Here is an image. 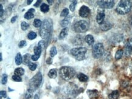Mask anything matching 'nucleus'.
Here are the masks:
<instances>
[{"label": "nucleus", "mask_w": 132, "mask_h": 99, "mask_svg": "<svg viewBox=\"0 0 132 99\" xmlns=\"http://www.w3.org/2000/svg\"><path fill=\"white\" fill-rule=\"evenodd\" d=\"M48 19H44L40 29V35L42 38L48 40L51 35L52 23Z\"/></svg>", "instance_id": "f257e3e1"}, {"label": "nucleus", "mask_w": 132, "mask_h": 99, "mask_svg": "<svg viewBox=\"0 0 132 99\" xmlns=\"http://www.w3.org/2000/svg\"><path fill=\"white\" fill-rule=\"evenodd\" d=\"M132 2L129 0H122L116 7V11L121 15H125L130 11L132 8Z\"/></svg>", "instance_id": "f03ea898"}, {"label": "nucleus", "mask_w": 132, "mask_h": 99, "mask_svg": "<svg viewBox=\"0 0 132 99\" xmlns=\"http://www.w3.org/2000/svg\"><path fill=\"white\" fill-rule=\"evenodd\" d=\"M87 49L84 47H78L73 48L71 50V54L78 61H82L85 58Z\"/></svg>", "instance_id": "7ed1b4c3"}, {"label": "nucleus", "mask_w": 132, "mask_h": 99, "mask_svg": "<svg viewBox=\"0 0 132 99\" xmlns=\"http://www.w3.org/2000/svg\"><path fill=\"white\" fill-rule=\"evenodd\" d=\"M61 77L65 80H69L75 75V72L73 67L70 66H63L59 70Z\"/></svg>", "instance_id": "20e7f679"}, {"label": "nucleus", "mask_w": 132, "mask_h": 99, "mask_svg": "<svg viewBox=\"0 0 132 99\" xmlns=\"http://www.w3.org/2000/svg\"><path fill=\"white\" fill-rule=\"evenodd\" d=\"M42 82V75L41 72H38L30 80L29 88L31 90L34 91L40 87Z\"/></svg>", "instance_id": "39448f33"}, {"label": "nucleus", "mask_w": 132, "mask_h": 99, "mask_svg": "<svg viewBox=\"0 0 132 99\" xmlns=\"http://www.w3.org/2000/svg\"><path fill=\"white\" fill-rule=\"evenodd\" d=\"M74 31L78 33H84L87 32L89 29V24L87 21L81 20L77 21L74 25Z\"/></svg>", "instance_id": "423d86ee"}, {"label": "nucleus", "mask_w": 132, "mask_h": 99, "mask_svg": "<svg viewBox=\"0 0 132 99\" xmlns=\"http://www.w3.org/2000/svg\"><path fill=\"white\" fill-rule=\"evenodd\" d=\"M104 53V45L102 43H99L96 44L95 45H94V46L93 47V51L92 54L94 58H100L103 55Z\"/></svg>", "instance_id": "0eeeda50"}, {"label": "nucleus", "mask_w": 132, "mask_h": 99, "mask_svg": "<svg viewBox=\"0 0 132 99\" xmlns=\"http://www.w3.org/2000/svg\"><path fill=\"white\" fill-rule=\"evenodd\" d=\"M97 4L102 9H112L114 6V1L113 0H102V1H98Z\"/></svg>", "instance_id": "6e6552de"}, {"label": "nucleus", "mask_w": 132, "mask_h": 99, "mask_svg": "<svg viewBox=\"0 0 132 99\" xmlns=\"http://www.w3.org/2000/svg\"><path fill=\"white\" fill-rule=\"evenodd\" d=\"M90 9L86 6H83L79 10V15L82 18H87L90 15Z\"/></svg>", "instance_id": "1a4fd4ad"}, {"label": "nucleus", "mask_w": 132, "mask_h": 99, "mask_svg": "<svg viewBox=\"0 0 132 99\" xmlns=\"http://www.w3.org/2000/svg\"><path fill=\"white\" fill-rule=\"evenodd\" d=\"M132 54V38L130 39L127 43L125 47V54L129 56Z\"/></svg>", "instance_id": "9d476101"}, {"label": "nucleus", "mask_w": 132, "mask_h": 99, "mask_svg": "<svg viewBox=\"0 0 132 99\" xmlns=\"http://www.w3.org/2000/svg\"><path fill=\"white\" fill-rule=\"evenodd\" d=\"M105 14L104 13V11H100L98 12L97 16H96V21H97V23L100 25H101L104 22V19H105Z\"/></svg>", "instance_id": "9b49d317"}, {"label": "nucleus", "mask_w": 132, "mask_h": 99, "mask_svg": "<svg viewBox=\"0 0 132 99\" xmlns=\"http://www.w3.org/2000/svg\"><path fill=\"white\" fill-rule=\"evenodd\" d=\"M87 94H88L90 99H96L98 96V92L97 90H88L87 91Z\"/></svg>", "instance_id": "f8f14e48"}, {"label": "nucleus", "mask_w": 132, "mask_h": 99, "mask_svg": "<svg viewBox=\"0 0 132 99\" xmlns=\"http://www.w3.org/2000/svg\"><path fill=\"white\" fill-rule=\"evenodd\" d=\"M112 24L110 23H108V22H104V23L100 25V28L104 31H108V30L112 28Z\"/></svg>", "instance_id": "ddd939ff"}, {"label": "nucleus", "mask_w": 132, "mask_h": 99, "mask_svg": "<svg viewBox=\"0 0 132 99\" xmlns=\"http://www.w3.org/2000/svg\"><path fill=\"white\" fill-rule=\"evenodd\" d=\"M119 97V92L118 91H113L108 95L110 99H117Z\"/></svg>", "instance_id": "4468645a"}, {"label": "nucleus", "mask_w": 132, "mask_h": 99, "mask_svg": "<svg viewBox=\"0 0 132 99\" xmlns=\"http://www.w3.org/2000/svg\"><path fill=\"white\" fill-rule=\"evenodd\" d=\"M68 27H65L61 31L59 35V39L62 40V39L65 38L66 35H68Z\"/></svg>", "instance_id": "2eb2a0df"}, {"label": "nucleus", "mask_w": 132, "mask_h": 99, "mask_svg": "<svg viewBox=\"0 0 132 99\" xmlns=\"http://www.w3.org/2000/svg\"><path fill=\"white\" fill-rule=\"evenodd\" d=\"M48 75L51 79H55V78L57 77V70L56 69H52L49 71Z\"/></svg>", "instance_id": "dca6fc26"}, {"label": "nucleus", "mask_w": 132, "mask_h": 99, "mask_svg": "<svg viewBox=\"0 0 132 99\" xmlns=\"http://www.w3.org/2000/svg\"><path fill=\"white\" fill-rule=\"evenodd\" d=\"M77 78L80 81L82 82H86L88 80V76L86 75L85 74H83V73H79L77 75Z\"/></svg>", "instance_id": "f3484780"}, {"label": "nucleus", "mask_w": 132, "mask_h": 99, "mask_svg": "<svg viewBox=\"0 0 132 99\" xmlns=\"http://www.w3.org/2000/svg\"><path fill=\"white\" fill-rule=\"evenodd\" d=\"M85 41L89 45H92L94 42V40L93 36L91 35H88L86 36L85 37Z\"/></svg>", "instance_id": "a211bd4d"}, {"label": "nucleus", "mask_w": 132, "mask_h": 99, "mask_svg": "<svg viewBox=\"0 0 132 99\" xmlns=\"http://www.w3.org/2000/svg\"><path fill=\"white\" fill-rule=\"evenodd\" d=\"M14 74L15 75H18V76H22L24 74V69L21 67H18V68L15 69Z\"/></svg>", "instance_id": "6ab92c4d"}, {"label": "nucleus", "mask_w": 132, "mask_h": 99, "mask_svg": "<svg viewBox=\"0 0 132 99\" xmlns=\"http://www.w3.org/2000/svg\"><path fill=\"white\" fill-rule=\"evenodd\" d=\"M22 62H23V57L20 53H18L15 57V63L17 65H19L21 64Z\"/></svg>", "instance_id": "aec40b11"}, {"label": "nucleus", "mask_w": 132, "mask_h": 99, "mask_svg": "<svg viewBox=\"0 0 132 99\" xmlns=\"http://www.w3.org/2000/svg\"><path fill=\"white\" fill-rule=\"evenodd\" d=\"M31 57V55L29 54H26L24 55L23 57V62L24 65H28L30 63V59Z\"/></svg>", "instance_id": "412c9836"}, {"label": "nucleus", "mask_w": 132, "mask_h": 99, "mask_svg": "<svg viewBox=\"0 0 132 99\" xmlns=\"http://www.w3.org/2000/svg\"><path fill=\"white\" fill-rule=\"evenodd\" d=\"M43 49L40 46H39L38 45H37V46H35L34 49V54L40 56V55L41 54V52H42Z\"/></svg>", "instance_id": "4be33fe9"}, {"label": "nucleus", "mask_w": 132, "mask_h": 99, "mask_svg": "<svg viewBox=\"0 0 132 99\" xmlns=\"http://www.w3.org/2000/svg\"><path fill=\"white\" fill-rule=\"evenodd\" d=\"M40 10H41V12H44V13L48 12L49 10V6L46 4L43 3L41 5V6H40Z\"/></svg>", "instance_id": "5701e85b"}, {"label": "nucleus", "mask_w": 132, "mask_h": 99, "mask_svg": "<svg viewBox=\"0 0 132 99\" xmlns=\"http://www.w3.org/2000/svg\"><path fill=\"white\" fill-rule=\"evenodd\" d=\"M124 51L122 50H118L116 52V54H115V58L116 60H119L122 58V55H123Z\"/></svg>", "instance_id": "b1692460"}, {"label": "nucleus", "mask_w": 132, "mask_h": 99, "mask_svg": "<svg viewBox=\"0 0 132 99\" xmlns=\"http://www.w3.org/2000/svg\"><path fill=\"white\" fill-rule=\"evenodd\" d=\"M24 16V18H25V19H32V18H33L34 17V13L31 12H29L28 10V11H27V12L26 13Z\"/></svg>", "instance_id": "393cba45"}, {"label": "nucleus", "mask_w": 132, "mask_h": 99, "mask_svg": "<svg viewBox=\"0 0 132 99\" xmlns=\"http://www.w3.org/2000/svg\"><path fill=\"white\" fill-rule=\"evenodd\" d=\"M33 25L35 27H40L42 25V22L39 19H35V20L34 21Z\"/></svg>", "instance_id": "a878e982"}, {"label": "nucleus", "mask_w": 132, "mask_h": 99, "mask_svg": "<svg viewBox=\"0 0 132 99\" xmlns=\"http://www.w3.org/2000/svg\"><path fill=\"white\" fill-rule=\"evenodd\" d=\"M28 67L30 70H31L32 71H34L36 69L37 67V65L36 63H32V62H30V63L28 64Z\"/></svg>", "instance_id": "bb28decb"}, {"label": "nucleus", "mask_w": 132, "mask_h": 99, "mask_svg": "<svg viewBox=\"0 0 132 99\" xmlns=\"http://www.w3.org/2000/svg\"><path fill=\"white\" fill-rule=\"evenodd\" d=\"M57 49H56V48L55 46H53L51 48L50 50V56L51 57H54L56 54H57Z\"/></svg>", "instance_id": "cd10ccee"}, {"label": "nucleus", "mask_w": 132, "mask_h": 99, "mask_svg": "<svg viewBox=\"0 0 132 99\" xmlns=\"http://www.w3.org/2000/svg\"><path fill=\"white\" fill-rule=\"evenodd\" d=\"M68 14H69L68 9L65 8V9H64L62 11V12H61L60 16L61 17H66V16H68Z\"/></svg>", "instance_id": "c85d7f7f"}, {"label": "nucleus", "mask_w": 132, "mask_h": 99, "mask_svg": "<svg viewBox=\"0 0 132 99\" xmlns=\"http://www.w3.org/2000/svg\"><path fill=\"white\" fill-rule=\"evenodd\" d=\"M36 33L33 32V31H31V32H30L29 33L28 35H27V38H28L29 40H34V39H35V38H36Z\"/></svg>", "instance_id": "c756f323"}, {"label": "nucleus", "mask_w": 132, "mask_h": 99, "mask_svg": "<svg viewBox=\"0 0 132 99\" xmlns=\"http://www.w3.org/2000/svg\"><path fill=\"white\" fill-rule=\"evenodd\" d=\"M21 29L23 31H26L29 27V24H27L26 22L23 21L21 23Z\"/></svg>", "instance_id": "7c9ffc66"}, {"label": "nucleus", "mask_w": 132, "mask_h": 99, "mask_svg": "<svg viewBox=\"0 0 132 99\" xmlns=\"http://www.w3.org/2000/svg\"><path fill=\"white\" fill-rule=\"evenodd\" d=\"M77 1H74L71 4L70 6V9L71 11V12L74 11V10H75V6H76V5H77Z\"/></svg>", "instance_id": "2f4dec72"}, {"label": "nucleus", "mask_w": 132, "mask_h": 99, "mask_svg": "<svg viewBox=\"0 0 132 99\" xmlns=\"http://www.w3.org/2000/svg\"><path fill=\"white\" fill-rule=\"evenodd\" d=\"M12 80L15 82H20L22 81V79L21 78V77L18 76V75H12Z\"/></svg>", "instance_id": "473e14b6"}, {"label": "nucleus", "mask_w": 132, "mask_h": 99, "mask_svg": "<svg viewBox=\"0 0 132 99\" xmlns=\"http://www.w3.org/2000/svg\"><path fill=\"white\" fill-rule=\"evenodd\" d=\"M69 24V20L68 19H65L61 22V25L62 27H66Z\"/></svg>", "instance_id": "72a5a7b5"}, {"label": "nucleus", "mask_w": 132, "mask_h": 99, "mask_svg": "<svg viewBox=\"0 0 132 99\" xmlns=\"http://www.w3.org/2000/svg\"><path fill=\"white\" fill-rule=\"evenodd\" d=\"M7 82V75L6 74H3L2 75V84H6Z\"/></svg>", "instance_id": "f704fd0d"}, {"label": "nucleus", "mask_w": 132, "mask_h": 99, "mask_svg": "<svg viewBox=\"0 0 132 99\" xmlns=\"http://www.w3.org/2000/svg\"><path fill=\"white\" fill-rule=\"evenodd\" d=\"M26 41H24V40H22L19 42L18 46H19V48H23L24 46H26Z\"/></svg>", "instance_id": "c9c22d12"}, {"label": "nucleus", "mask_w": 132, "mask_h": 99, "mask_svg": "<svg viewBox=\"0 0 132 99\" xmlns=\"http://www.w3.org/2000/svg\"><path fill=\"white\" fill-rule=\"evenodd\" d=\"M0 94H1V98H2V97L6 98L7 97V93L5 91H1L0 92Z\"/></svg>", "instance_id": "e433bc0d"}, {"label": "nucleus", "mask_w": 132, "mask_h": 99, "mask_svg": "<svg viewBox=\"0 0 132 99\" xmlns=\"http://www.w3.org/2000/svg\"><path fill=\"white\" fill-rule=\"evenodd\" d=\"M38 45L41 47V48L43 49L44 48V46H45V42H44V41H40V42L38 43Z\"/></svg>", "instance_id": "4c0bfd02"}, {"label": "nucleus", "mask_w": 132, "mask_h": 99, "mask_svg": "<svg viewBox=\"0 0 132 99\" xmlns=\"http://www.w3.org/2000/svg\"><path fill=\"white\" fill-rule=\"evenodd\" d=\"M39 58H40V56L37 55H35V54L31 56V58H32V60L33 61H37Z\"/></svg>", "instance_id": "58836bf2"}, {"label": "nucleus", "mask_w": 132, "mask_h": 99, "mask_svg": "<svg viewBox=\"0 0 132 99\" xmlns=\"http://www.w3.org/2000/svg\"><path fill=\"white\" fill-rule=\"evenodd\" d=\"M41 2H42V1H41V0H38V1H37L36 3H35L34 6V7H39V6H40V4L41 3Z\"/></svg>", "instance_id": "ea45409f"}, {"label": "nucleus", "mask_w": 132, "mask_h": 99, "mask_svg": "<svg viewBox=\"0 0 132 99\" xmlns=\"http://www.w3.org/2000/svg\"><path fill=\"white\" fill-rule=\"evenodd\" d=\"M0 10H1V13H0V16L1 17H2V15H3L4 14V10H3V7H2V5L1 4L0 5Z\"/></svg>", "instance_id": "a19ab883"}, {"label": "nucleus", "mask_w": 132, "mask_h": 99, "mask_svg": "<svg viewBox=\"0 0 132 99\" xmlns=\"http://www.w3.org/2000/svg\"><path fill=\"white\" fill-rule=\"evenodd\" d=\"M17 16H14L13 18H12L11 23H15V21H16V19H17Z\"/></svg>", "instance_id": "79ce46f5"}, {"label": "nucleus", "mask_w": 132, "mask_h": 99, "mask_svg": "<svg viewBox=\"0 0 132 99\" xmlns=\"http://www.w3.org/2000/svg\"><path fill=\"white\" fill-rule=\"evenodd\" d=\"M46 63H48V64L52 63V60H51V58H48V59H47V60H46Z\"/></svg>", "instance_id": "37998d69"}, {"label": "nucleus", "mask_w": 132, "mask_h": 99, "mask_svg": "<svg viewBox=\"0 0 132 99\" xmlns=\"http://www.w3.org/2000/svg\"><path fill=\"white\" fill-rule=\"evenodd\" d=\"M48 1V2H49V4H50V5L53 4V2H54V1H50V0H48V1Z\"/></svg>", "instance_id": "c03bdc74"}, {"label": "nucleus", "mask_w": 132, "mask_h": 99, "mask_svg": "<svg viewBox=\"0 0 132 99\" xmlns=\"http://www.w3.org/2000/svg\"><path fill=\"white\" fill-rule=\"evenodd\" d=\"M29 11L31 12H32V13H34L35 12V9H30L29 10Z\"/></svg>", "instance_id": "a18cd8bd"}, {"label": "nucleus", "mask_w": 132, "mask_h": 99, "mask_svg": "<svg viewBox=\"0 0 132 99\" xmlns=\"http://www.w3.org/2000/svg\"><path fill=\"white\" fill-rule=\"evenodd\" d=\"M32 1H33V0H31V1H27V4H28V5L31 4V2H32Z\"/></svg>", "instance_id": "49530a36"}, {"label": "nucleus", "mask_w": 132, "mask_h": 99, "mask_svg": "<svg viewBox=\"0 0 132 99\" xmlns=\"http://www.w3.org/2000/svg\"><path fill=\"white\" fill-rule=\"evenodd\" d=\"M34 99H38V96H37V94H35Z\"/></svg>", "instance_id": "de8ad7c7"}, {"label": "nucleus", "mask_w": 132, "mask_h": 99, "mask_svg": "<svg viewBox=\"0 0 132 99\" xmlns=\"http://www.w3.org/2000/svg\"><path fill=\"white\" fill-rule=\"evenodd\" d=\"M0 57H1V60H1V61L2 60V53H1V54H0Z\"/></svg>", "instance_id": "09e8293b"}, {"label": "nucleus", "mask_w": 132, "mask_h": 99, "mask_svg": "<svg viewBox=\"0 0 132 99\" xmlns=\"http://www.w3.org/2000/svg\"><path fill=\"white\" fill-rule=\"evenodd\" d=\"M131 24L132 25V17H131Z\"/></svg>", "instance_id": "8fccbe9b"}, {"label": "nucleus", "mask_w": 132, "mask_h": 99, "mask_svg": "<svg viewBox=\"0 0 132 99\" xmlns=\"http://www.w3.org/2000/svg\"><path fill=\"white\" fill-rule=\"evenodd\" d=\"M7 99H10V98H7Z\"/></svg>", "instance_id": "3c124183"}]
</instances>
